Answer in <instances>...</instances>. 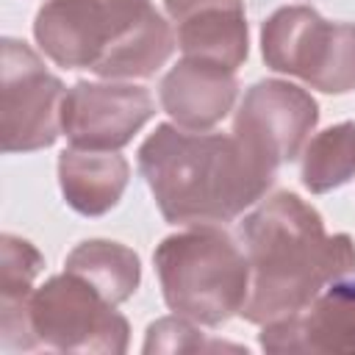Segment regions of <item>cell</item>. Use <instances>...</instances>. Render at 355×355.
Masks as SVG:
<instances>
[{"instance_id":"6da1fadb","label":"cell","mask_w":355,"mask_h":355,"mask_svg":"<svg viewBox=\"0 0 355 355\" xmlns=\"http://www.w3.org/2000/svg\"><path fill=\"white\" fill-rule=\"evenodd\" d=\"M239 239L250 261V294L241 316L269 324L302 311L327 283L355 269L347 233H327L324 219L294 191H277L241 225Z\"/></svg>"},{"instance_id":"7a4b0ae2","label":"cell","mask_w":355,"mask_h":355,"mask_svg":"<svg viewBox=\"0 0 355 355\" xmlns=\"http://www.w3.org/2000/svg\"><path fill=\"white\" fill-rule=\"evenodd\" d=\"M144 175L169 225H225L255 205L275 180V166L236 133L158 125L139 147Z\"/></svg>"},{"instance_id":"3957f363","label":"cell","mask_w":355,"mask_h":355,"mask_svg":"<svg viewBox=\"0 0 355 355\" xmlns=\"http://www.w3.org/2000/svg\"><path fill=\"white\" fill-rule=\"evenodd\" d=\"M33 39L53 64L105 80L150 78L178 44L150 0H44Z\"/></svg>"},{"instance_id":"277c9868","label":"cell","mask_w":355,"mask_h":355,"mask_svg":"<svg viewBox=\"0 0 355 355\" xmlns=\"http://www.w3.org/2000/svg\"><path fill=\"white\" fill-rule=\"evenodd\" d=\"M153 261L164 302L178 316L219 327L241 313L250 294V261L244 247L216 225H191L166 236Z\"/></svg>"},{"instance_id":"5b68a950","label":"cell","mask_w":355,"mask_h":355,"mask_svg":"<svg viewBox=\"0 0 355 355\" xmlns=\"http://www.w3.org/2000/svg\"><path fill=\"white\" fill-rule=\"evenodd\" d=\"M128 319L83 277L61 272L33 288L25 302L19 330L8 349H55V352H103L128 349Z\"/></svg>"},{"instance_id":"8992f818","label":"cell","mask_w":355,"mask_h":355,"mask_svg":"<svg viewBox=\"0 0 355 355\" xmlns=\"http://www.w3.org/2000/svg\"><path fill=\"white\" fill-rule=\"evenodd\" d=\"M261 55L324 94L355 92V25L327 22L311 6L277 8L261 25Z\"/></svg>"},{"instance_id":"52a82bcc","label":"cell","mask_w":355,"mask_h":355,"mask_svg":"<svg viewBox=\"0 0 355 355\" xmlns=\"http://www.w3.org/2000/svg\"><path fill=\"white\" fill-rule=\"evenodd\" d=\"M67 89L42 55L19 42L3 39L0 67V147L3 153H33L50 147L61 133Z\"/></svg>"},{"instance_id":"ba28073f","label":"cell","mask_w":355,"mask_h":355,"mask_svg":"<svg viewBox=\"0 0 355 355\" xmlns=\"http://www.w3.org/2000/svg\"><path fill=\"white\" fill-rule=\"evenodd\" d=\"M319 122L316 100L288 80H258L247 89L233 133L269 166L294 161Z\"/></svg>"},{"instance_id":"9c48e42d","label":"cell","mask_w":355,"mask_h":355,"mask_svg":"<svg viewBox=\"0 0 355 355\" xmlns=\"http://www.w3.org/2000/svg\"><path fill=\"white\" fill-rule=\"evenodd\" d=\"M155 114V103L144 86L133 83H89L67 89L61 105V133L72 147L119 150Z\"/></svg>"},{"instance_id":"30bf717a","label":"cell","mask_w":355,"mask_h":355,"mask_svg":"<svg viewBox=\"0 0 355 355\" xmlns=\"http://www.w3.org/2000/svg\"><path fill=\"white\" fill-rule=\"evenodd\" d=\"M261 347L266 352L355 355V286L319 291L302 311L263 324Z\"/></svg>"},{"instance_id":"8fae6325","label":"cell","mask_w":355,"mask_h":355,"mask_svg":"<svg viewBox=\"0 0 355 355\" xmlns=\"http://www.w3.org/2000/svg\"><path fill=\"white\" fill-rule=\"evenodd\" d=\"M161 108L186 130H208L222 122L239 97L236 72L183 58L161 80Z\"/></svg>"},{"instance_id":"7c38bea8","label":"cell","mask_w":355,"mask_h":355,"mask_svg":"<svg viewBox=\"0 0 355 355\" xmlns=\"http://www.w3.org/2000/svg\"><path fill=\"white\" fill-rule=\"evenodd\" d=\"M178 47L183 58L236 72L247 53L244 0H205L178 19Z\"/></svg>"},{"instance_id":"4fadbf2b","label":"cell","mask_w":355,"mask_h":355,"mask_svg":"<svg viewBox=\"0 0 355 355\" xmlns=\"http://www.w3.org/2000/svg\"><path fill=\"white\" fill-rule=\"evenodd\" d=\"M130 178L128 161L116 150L69 147L58 155V183L67 205L83 216L108 214Z\"/></svg>"},{"instance_id":"5bb4252c","label":"cell","mask_w":355,"mask_h":355,"mask_svg":"<svg viewBox=\"0 0 355 355\" xmlns=\"http://www.w3.org/2000/svg\"><path fill=\"white\" fill-rule=\"evenodd\" d=\"M64 269L83 277L94 291H100L111 305H122L130 300L141 280L139 255L108 239H89L80 241L64 261Z\"/></svg>"},{"instance_id":"9a60e30c","label":"cell","mask_w":355,"mask_h":355,"mask_svg":"<svg viewBox=\"0 0 355 355\" xmlns=\"http://www.w3.org/2000/svg\"><path fill=\"white\" fill-rule=\"evenodd\" d=\"M355 178V125L338 122L316 133L302 153V186L311 194L333 191Z\"/></svg>"},{"instance_id":"2e32d148","label":"cell","mask_w":355,"mask_h":355,"mask_svg":"<svg viewBox=\"0 0 355 355\" xmlns=\"http://www.w3.org/2000/svg\"><path fill=\"white\" fill-rule=\"evenodd\" d=\"M44 258L42 252L11 233L0 239V313L19 311L28 297L33 294V280L42 272Z\"/></svg>"},{"instance_id":"e0dca14e","label":"cell","mask_w":355,"mask_h":355,"mask_svg":"<svg viewBox=\"0 0 355 355\" xmlns=\"http://www.w3.org/2000/svg\"><path fill=\"white\" fill-rule=\"evenodd\" d=\"M202 352V349H241L225 341H205V336L186 316H166L147 327L144 352Z\"/></svg>"},{"instance_id":"ac0fdd59","label":"cell","mask_w":355,"mask_h":355,"mask_svg":"<svg viewBox=\"0 0 355 355\" xmlns=\"http://www.w3.org/2000/svg\"><path fill=\"white\" fill-rule=\"evenodd\" d=\"M200 3H205V0H164V6H166V14L178 22L180 17H186L191 8H197Z\"/></svg>"}]
</instances>
